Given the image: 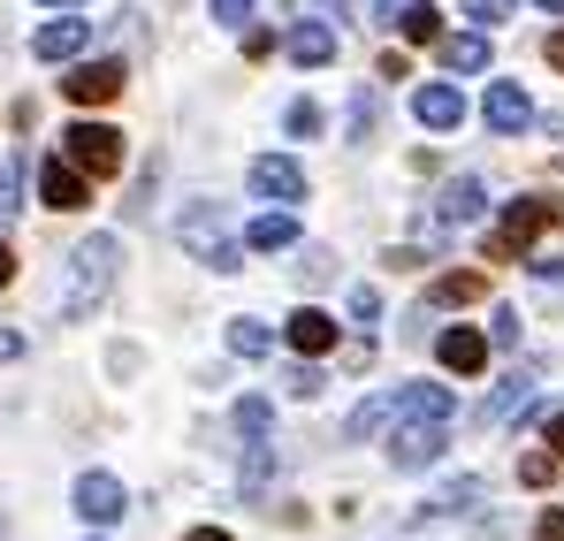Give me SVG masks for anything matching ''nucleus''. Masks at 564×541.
Returning a JSON list of instances; mask_svg holds the SVG:
<instances>
[{
    "label": "nucleus",
    "mask_w": 564,
    "mask_h": 541,
    "mask_svg": "<svg viewBox=\"0 0 564 541\" xmlns=\"http://www.w3.org/2000/svg\"><path fill=\"white\" fill-rule=\"evenodd\" d=\"M122 504H130V496H122V480H115V473H85V480H77V511H85L93 527H115V519H122Z\"/></svg>",
    "instance_id": "ddd939ff"
},
{
    "label": "nucleus",
    "mask_w": 564,
    "mask_h": 541,
    "mask_svg": "<svg viewBox=\"0 0 564 541\" xmlns=\"http://www.w3.org/2000/svg\"><path fill=\"white\" fill-rule=\"evenodd\" d=\"M282 122H290V138H321V107H313V99H290Z\"/></svg>",
    "instance_id": "c85d7f7f"
},
{
    "label": "nucleus",
    "mask_w": 564,
    "mask_h": 541,
    "mask_svg": "<svg viewBox=\"0 0 564 541\" xmlns=\"http://www.w3.org/2000/svg\"><path fill=\"white\" fill-rule=\"evenodd\" d=\"M412 115H420V130H458V122H466V91L458 85H420L412 91Z\"/></svg>",
    "instance_id": "9b49d317"
},
{
    "label": "nucleus",
    "mask_w": 564,
    "mask_h": 541,
    "mask_svg": "<svg viewBox=\"0 0 564 541\" xmlns=\"http://www.w3.org/2000/svg\"><path fill=\"white\" fill-rule=\"evenodd\" d=\"M443 62H451V77H480V69H488V31H458V39H443Z\"/></svg>",
    "instance_id": "aec40b11"
},
{
    "label": "nucleus",
    "mask_w": 564,
    "mask_h": 541,
    "mask_svg": "<svg viewBox=\"0 0 564 541\" xmlns=\"http://www.w3.org/2000/svg\"><path fill=\"white\" fill-rule=\"evenodd\" d=\"M534 282H564V260H534Z\"/></svg>",
    "instance_id": "4c0bfd02"
},
{
    "label": "nucleus",
    "mask_w": 564,
    "mask_h": 541,
    "mask_svg": "<svg viewBox=\"0 0 564 541\" xmlns=\"http://www.w3.org/2000/svg\"><path fill=\"white\" fill-rule=\"evenodd\" d=\"M389 23H397L412 46H435V39H443V15H435V0H412V8H397Z\"/></svg>",
    "instance_id": "4be33fe9"
},
{
    "label": "nucleus",
    "mask_w": 564,
    "mask_h": 541,
    "mask_svg": "<svg viewBox=\"0 0 564 541\" xmlns=\"http://www.w3.org/2000/svg\"><path fill=\"white\" fill-rule=\"evenodd\" d=\"M8 282H15V252L0 245V290H8Z\"/></svg>",
    "instance_id": "a19ab883"
},
{
    "label": "nucleus",
    "mask_w": 564,
    "mask_h": 541,
    "mask_svg": "<svg viewBox=\"0 0 564 541\" xmlns=\"http://www.w3.org/2000/svg\"><path fill=\"white\" fill-rule=\"evenodd\" d=\"M245 183H252V198H275V206H297V198H305V169L282 161V153H260V161L245 169Z\"/></svg>",
    "instance_id": "423d86ee"
},
{
    "label": "nucleus",
    "mask_w": 564,
    "mask_h": 541,
    "mask_svg": "<svg viewBox=\"0 0 564 541\" xmlns=\"http://www.w3.org/2000/svg\"><path fill=\"white\" fill-rule=\"evenodd\" d=\"M375 321H381V290L359 282V290H351V328H375Z\"/></svg>",
    "instance_id": "bb28decb"
},
{
    "label": "nucleus",
    "mask_w": 564,
    "mask_h": 541,
    "mask_svg": "<svg viewBox=\"0 0 564 541\" xmlns=\"http://www.w3.org/2000/svg\"><path fill=\"white\" fill-rule=\"evenodd\" d=\"M15 206H23V198H15V169H0V229L15 221Z\"/></svg>",
    "instance_id": "72a5a7b5"
},
{
    "label": "nucleus",
    "mask_w": 564,
    "mask_h": 541,
    "mask_svg": "<svg viewBox=\"0 0 564 541\" xmlns=\"http://www.w3.org/2000/svg\"><path fill=\"white\" fill-rule=\"evenodd\" d=\"M184 541H229V534H221V527H191Z\"/></svg>",
    "instance_id": "37998d69"
},
{
    "label": "nucleus",
    "mask_w": 564,
    "mask_h": 541,
    "mask_svg": "<svg viewBox=\"0 0 564 541\" xmlns=\"http://www.w3.org/2000/svg\"><path fill=\"white\" fill-rule=\"evenodd\" d=\"M534 541H564V511H542L534 519Z\"/></svg>",
    "instance_id": "f704fd0d"
},
{
    "label": "nucleus",
    "mask_w": 564,
    "mask_h": 541,
    "mask_svg": "<svg viewBox=\"0 0 564 541\" xmlns=\"http://www.w3.org/2000/svg\"><path fill=\"white\" fill-rule=\"evenodd\" d=\"M480 290H488V274L458 268V274H435V282H427V297H420V305H473V297H480Z\"/></svg>",
    "instance_id": "412c9836"
},
{
    "label": "nucleus",
    "mask_w": 564,
    "mask_h": 541,
    "mask_svg": "<svg viewBox=\"0 0 564 541\" xmlns=\"http://www.w3.org/2000/svg\"><path fill=\"white\" fill-rule=\"evenodd\" d=\"M62 153H69V169H85V176H122V130H107V122L62 130Z\"/></svg>",
    "instance_id": "20e7f679"
},
{
    "label": "nucleus",
    "mask_w": 564,
    "mask_h": 541,
    "mask_svg": "<svg viewBox=\"0 0 564 541\" xmlns=\"http://www.w3.org/2000/svg\"><path fill=\"white\" fill-rule=\"evenodd\" d=\"M282 46H290V62H297V69L336 62V31H328V23H313V15H297V23L282 31Z\"/></svg>",
    "instance_id": "f8f14e48"
},
{
    "label": "nucleus",
    "mask_w": 564,
    "mask_h": 541,
    "mask_svg": "<svg viewBox=\"0 0 564 541\" xmlns=\"http://www.w3.org/2000/svg\"><path fill=\"white\" fill-rule=\"evenodd\" d=\"M473 504H480V480H451V488L427 504V519H451V511H473Z\"/></svg>",
    "instance_id": "393cba45"
},
{
    "label": "nucleus",
    "mask_w": 564,
    "mask_h": 541,
    "mask_svg": "<svg viewBox=\"0 0 564 541\" xmlns=\"http://www.w3.org/2000/svg\"><path fill=\"white\" fill-rule=\"evenodd\" d=\"M534 8H550V15H564V0H534Z\"/></svg>",
    "instance_id": "a18cd8bd"
},
{
    "label": "nucleus",
    "mask_w": 564,
    "mask_h": 541,
    "mask_svg": "<svg viewBox=\"0 0 564 541\" xmlns=\"http://www.w3.org/2000/svg\"><path fill=\"white\" fill-rule=\"evenodd\" d=\"M184 245H191V260H206L214 274L245 268V237H229L221 198H198V206H184Z\"/></svg>",
    "instance_id": "f03ea898"
},
{
    "label": "nucleus",
    "mask_w": 564,
    "mask_h": 541,
    "mask_svg": "<svg viewBox=\"0 0 564 541\" xmlns=\"http://www.w3.org/2000/svg\"><path fill=\"white\" fill-rule=\"evenodd\" d=\"M443 457V420H404L397 435H389V465H404V473H420V465H435Z\"/></svg>",
    "instance_id": "6e6552de"
},
{
    "label": "nucleus",
    "mask_w": 564,
    "mask_h": 541,
    "mask_svg": "<svg viewBox=\"0 0 564 541\" xmlns=\"http://www.w3.org/2000/svg\"><path fill=\"white\" fill-rule=\"evenodd\" d=\"M359 8H367V23H389L397 15V0H359Z\"/></svg>",
    "instance_id": "e433bc0d"
},
{
    "label": "nucleus",
    "mask_w": 564,
    "mask_h": 541,
    "mask_svg": "<svg viewBox=\"0 0 564 541\" xmlns=\"http://www.w3.org/2000/svg\"><path fill=\"white\" fill-rule=\"evenodd\" d=\"M85 39H93V31H85L77 15H54V23H39L31 54H39V62H77V54H85Z\"/></svg>",
    "instance_id": "4468645a"
},
{
    "label": "nucleus",
    "mask_w": 564,
    "mask_h": 541,
    "mask_svg": "<svg viewBox=\"0 0 564 541\" xmlns=\"http://www.w3.org/2000/svg\"><path fill=\"white\" fill-rule=\"evenodd\" d=\"M282 344H290L297 359H328V351H336V321H328V313H313V305H297V313H290V328H282Z\"/></svg>",
    "instance_id": "9d476101"
},
{
    "label": "nucleus",
    "mask_w": 564,
    "mask_h": 541,
    "mask_svg": "<svg viewBox=\"0 0 564 541\" xmlns=\"http://www.w3.org/2000/svg\"><path fill=\"white\" fill-rule=\"evenodd\" d=\"M557 198H511L503 206V221H496V237H488V260H527V245L542 237V229H557Z\"/></svg>",
    "instance_id": "7ed1b4c3"
},
{
    "label": "nucleus",
    "mask_w": 564,
    "mask_h": 541,
    "mask_svg": "<svg viewBox=\"0 0 564 541\" xmlns=\"http://www.w3.org/2000/svg\"><path fill=\"white\" fill-rule=\"evenodd\" d=\"M458 412V397L443 389V381H412V389H397V420H451Z\"/></svg>",
    "instance_id": "dca6fc26"
},
{
    "label": "nucleus",
    "mask_w": 564,
    "mask_h": 541,
    "mask_svg": "<svg viewBox=\"0 0 564 541\" xmlns=\"http://www.w3.org/2000/svg\"><path fill=\"white\" fill-rule=\"evenodd\" d=\"M375 122H381L375 91H359V99H351V138H375Z\"/></svg>",
    "instance_id": "7c9ffc66"
},
{
    "label": "nucleus",
    "mask_w": 564,
    "mask_h": 541,
    "mask_svg": "<svg viewBox=\"0 0 564 541\" xmlns=\"http://www.w3.org/2000/svg\"><path fill=\"white\" fill-rule=\"evenodd\" d=\"M39 8H77V0H39Z\"/></svg>",
    "instance_id": "49530a36"
},
{
    "label": "nucleus",
    "mask_w": 564,
    "mask_h": 541,
    "mask_svg": "<svg viewBox=\"0 0 564 541\" xmlns=\"http://www.w3.org/2000/svg\"><path fill=\"white\" fill-rule=\"evenodd\" d=\"M550 473H557V451H527L519 457V480H527V488H550Z\"/></svg>",
    "instance_id": "cd10ccee"
},
{
    "label": "nucleus",
    "mask_w": 564,
    "mask_h": 541,
    "mask_svg": "<svg viewBox=\"0 0 564 541\" xmlns=\"http://www.w3.org/2000/svg\"><path fill=\"white\" fill-rule=\"evenodd\" d=\"M550 69H564V31H550Z\"/></svg>",
    "instance_id": "79ce46f5"
},
{
    "label": "nucleus",
    "mask_w": 564,
    "mask_h": 541,
    "mask_svg": "<svg viewBox=\"0 0 564 541\" xmlns=\"http://www.w3.org/2000/svg\"><path fill=\"white\" fill-rule=\"evenodd\" d=\"M297 268H305V282H328V274H336V260H328L321 245H305V260H297Z\"/></svg>",
    "instance_id": "473e14b6"
},
{
    "label": "nucleus",
    "mask_w": 564,
    "mask_h": 541,
    "mask_svg": "<svg viewBox=\"0 0 564 541\" xmlns=\"http://www.w3.org/2000/svg\"><path fill=\"white\" fill-rule=\"evenodd\" d=\"M15 351H23V336H15V328H0V366L15 359Z\"/></svg>",
    "instance_id": "58836bf2"
},
{
    "label": "nucleus",
    "mask_w": 564,
    "mask_h": 541,
    "mask_svg": "<svg viewBox=\"0 0 564 541\" xmlns=\"http://www.w3.org/2000/svg\"><path fill=\"white\" fill-rule=\"evenodd\" d=\"M214 15H221V23H245V15H252V0H214Z\"/></svg>",
    "instance_id": "c9c22d12"
},
{
    "label": "nucleus",
    "mask_w": 564,
    "mask_h": 541,
    "mask_svg": "<svg viewBox=\"0 0 564 541\" xmlns=\"http://www.w3.org/2000/svg\"><path fill=\"white\" fill-rule=\"evenodd\" d=\"M527 404H534V374H511V381H496V397L480 404V428H511Z\"/></svg>",
    "instance_id": "2eb2a0df"
},
{
    "label": "nucleus",
    "mask_w": 564,
    "mask_h": 541,
    "mask_svg": "<svg viewBox=\"0 0 564 541\" xmlns=\"http://www.w3.org/2000/svg\"><path fill=\"white\" fill-rule=\"evenodd\" d=\"M389 420H397V389H381V397H367V404L351 412V443H375Z\"/></svg>",
    "instance_id": "5701e85b"
},
{
    "label": "nucleus",
    "mask_w": 564,
    "mask_h": 541,
    "mask_svg": "<svg viewBox=\"0 0 564 541\" xmlns=\"http://www.w3.org/2000/svg\"><path fill=\"white\" fill-rule=\"evenodd\" d=\"M488 344H496V351H511V344H519V313H511V305H496V313H488Z\"/></svg>",
    "instance_id": "c756f323"
},
{
    "label": "nucleus",
    "mask_w": 564,
    "mask_h": 541,
    "mask_svg": "<svg viewBox=\"0 0 564 541\" xmlns=\"http://www.w3.org/2000/svg\"><path fill=\"white\" fill-rule=\"evenodd\" d=\"M282 389H290V397H305V404H313V397H321V389H328V374H321V366H313V359H297V366H290V374H282Z\"/></svg>",
    "instance_id": "a878e982"
},
{
    "label": "nucleus",
    "mask_w": 564,
    "mask_h": 541,
    "mask_svg": "<svg viewBox=\"0 0 564 541\" xmlns=\"http://www.w3.org/2000/svg\"><path fill=\"white\" fill-rule=\"evenodd\" d=\"M62 91L77 99V107H107V99H122V62H77Z\"/></svg>",
    "instance_id": "1a4fd4ad"
},
{
    "label": "nucleus",
    "mask_w": 564,
    "mask_h": 541,
    "mask_svg": "<svg viewBox=\"0 0 564 541\" xmlns=\"http://www.w3.org/2000/svg\"><path fill=\"white\" fill-rule=\"evenodd\" d=\"M229 351H237V359H268V351H275V336H268L260 321H229Z\"/></svg>",
    "instance_id": "b1692460"
},
{
    "label": "nucleus",
    "mask_w": 564,
    "mask_h": 541,
    "mask_svg": "<svg viewBox=\"0 0 564 541\" xmlns=\"http://www.w3.org/2000/svg\"><path fill=\"white\" fill-rule=\"evenodd\" d=\"M480 122H488L496 138H519V130L534 122V99L511 85V77H496V85H488V99H480Z\"/></svg>",
    "instance_id": "0eeeda50"
},
{
    "label": "nucleus",
    "mask_w": 564,
    "mask_h": 541,
    "mask_svg": "<svg viewBox=\"0 0 564 541\" xmlns=\"http://www.w3.org/2000/svg\"><path fill=\"white\" fill-rule=\"evenodd\" d=\"M435 359L451 366V374H480V366H488V336H480V328H451V336L435 344Z\"/></svg>",
    "instance_id": "a211bd4d"
},
{
    "label": "nucleus",
    "mask_w": 564,
    "mask_h": 541,
    "mask_svg": "<svg viewBox=\"0 0 564 541\" xmlns=\"http://www.w3.org/2000/svg\"><path fill=\"white\" fill-rule=\"evenodd\" d=\"M39 198H46L54 214H85V206H93V176H85V169H69V161L54 153V161L39 169Z\"/></svg>",
    "instance_id": "39448f33"
},
{
    "label": "nucleus",
    "mask_w": 564,
    "mask_h": 541,
    "mask_svg": "<svg viewBox=\"0 0 564 541\" xmlns=\"http://www.w3.org/2000/svg\"><path fill=\"white\" fill-rule=\"evenodd\" d=\"M297 245V221L290 214H260V221H245V252H290Z\"/></svg>",
    "instance_id": "6ab92c4d"
},
{
    "label": "nucleus",
    "mask_w": 564,
    "mask_h": 541,
    "mask_svg": "<svg viewBox=\"0 0 564 541\" xmlns=\"http://www.w3.org/2000/svg\"><path fill=\"white\" fill-rule=\"evenodd\" d=\"M313 8H328V15H344V8H351V0H313Z\"/></svg>",
    "instance_id": "c03bdc74"
},
{
    "label": "nucleus",
    "mask_w": 564,
    "mask_h": 541,
    "mask_svg": "<svg viewBox=\"0 0 564 541\" xmlns=\"http://www.w3.org/2000/svg\"><path fill=\"white\" fill-rule=\"evenodd\" d=\"M115 268H122V237H85L69 252V274H62V313L69 321H93L115 290Z\"/></svg>",
    "instance_id": "f257e3e1"
},
{
    "label": "nucleus",
    "mask_w": 564,
    "mask_h": 541,
    "mask_svg": "<svg viewBox=\"0 0 564 541\" xmlns=\"http://www.w3.org/2000/svg\"><path fill=\"white\" fill-rule=\"evenodd\" d=\"M466 15L488 31V23H503V15H511V0H466Z\"/></svg>",
    "instance_id": "2f4dec72"
},
{
    "label": "nucleus",
    "mask_w": 564,
    "mask_h": 541,
    "mask_svg": "<svg viewBox=\"0 0 564 541\" xmlns=\"http://www.w3.org/2000/svg\"><path fill=\"white\" fill-rule=\"evenodd\" d=\"M435 214H443V221H480V214H488L480 176H451V183H443V198H435Z\"/></svg>",
    "instance_id": "f3484780"
},
{
    "label": "nucleus",
    "mask_w": 564,
    "mask_h": 541,
    "mask_svg": "<svg viewBox=\"0 0 564 541\" xmlns=\"http://www.w3.org/2000/svg\"><path fill=\"white\" fill-rule=\"evenodd\" d=\"M542 435H550V451L564 457V412H557V420H550V428H542Z\"/></svg>",
    "instance_id": "ea45409f"
}]
</instances>
